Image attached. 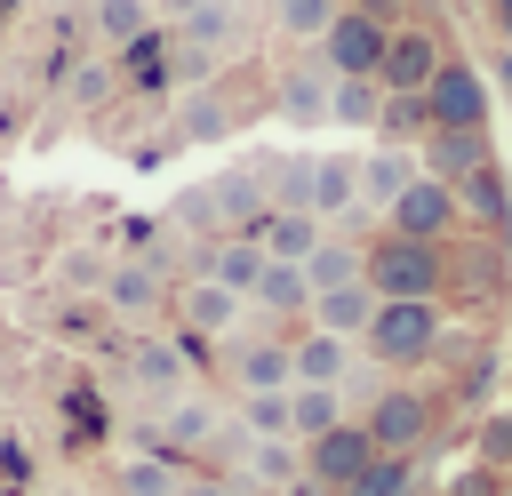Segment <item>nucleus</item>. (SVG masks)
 Segmentation results:
<instances>
[{"instance_id": "4468645a", "label": "nucleus", "mask_w": 512, "mask_h": 496, "mask_svg": "<svg viewBox=\"0 0 512 496\" xmlns=\"http://www.w3.org/2000/svg\"><path fill=\"white\" fill-rule=\"evenodd\" d=\"M248 304H256V312H272V320H280V336H296V320L312 312V280H304V264L264 256V272H256V288H248Z\"/></svg>"}, {"instance_id": "f03ea898", "label": "nucleus", "mask_w": 512, "mask_h": 496, "mask_svg": "<svg viewBox=\"0 0 512 496\" xmlns=\"http://www.w3.org/2000/svg\"><path fill=\"white\" fill-rule=\"evenodd\" d=\"M360 280L376 296H448V240L376 232V240H360Z\"/></svg>"}, {"instance_id": "f3484780", "label": "nucleus", "mask_w": 512, "mask_h": 496, "mask_svg": "<svg viewBox=\"0 0 512 496\" xmlns=\"http://www.w3.org/2000/svg\"><path fill=\"white\" fill-rule=\"evenodd\" d=\"M456 208H464L488 240H504V232H512V184H504V168H496V160H480V168L456 184Z\"/></svg>"}, {"instance_id": "a18cd8bd", "label": "nucleus", "mask_w": 512, "mask_h": 496, "mask_svg": "<svg viewBox=\"0 0 512 496\" xmlns=\"http://www.w3.org/2000/svg\"><path fill=\"white\" fill-rule=\"evenodd\" d=\"M488 72H496V88H504V96H512V48H504V56H496V64H488Z\"/></svg>"}, {"instance_id": "20e7f679", "label": "nucleus", "mask_w": 512, "mask_h": 496, "mask_svg": "<svg viewBox=\"0 0 512 496\" xmlns=\"http://www.w3.org/2000/svg\"><path fill=\"white\" fill-rule=\"evenodd\" d=\"M488 72L472 56H440V72L424 80V120L432 128H488Z\"/></svg>"}, {"instance_id": "473e14b6", "label": "nucleus", "mask_w": 512, "mask_h": 496, "mask_svg": "<svg viewBox=\"0 0 512 496\" xmlns=\"http://www.w3.org/2000/svg\"><path fill=\"white\" fill-rule=\"evenodd\" d=\"M376 144H424L432 136V120H424V96H384V112H376V128H368Z\"/></svg>"}, {"instance_id": "37998d69", "label": "nucleus", "mask_w": 512, "mask_h": 496, "mask_svg": "<svg viewBox=\"0 0 512 496\" xmlns=\"http://www.w3.org/2000/svg\"><path fill=\"white\" fill-rule=\"evenodd\" d=\"M480 16H488V32H496V40H512V0H480Z\"/></svg>"}, {"instance_id": "dca6fc26", "label": "nucleus", "mask_w": 512, "mask_h": 496, "mask_svg": "<svg viewBox=\"0 0 512 496\" xmlns=\"http://www.w3.org/2000/svg\"><path fill=\"white\" fill-rule=\"evenodd\" d=\"M416 176H424V168H416V144H376V152H360V208H392Z\"/></svg>"}, {"instance_id": "7ed1b4c3", "label": "nucleus", "mask_w": 512, "mask_h": 496, "mask_svg": "<svg viewBox=\"0 0 512 496\" xmlns=\"http://www.w3.org/2000/svg\"><path fill=\"white\" fill-rule=\"evenodd\" d=\"M360 424H368L376 456H416V448L432 440L440 408H432V392H416V384H384V392L360 408Z\"/></svg>"}, {"instance_id": "6ab92c4d", "label": "nucleus", "mask_w": 512, "mask_h": 496, "mask_svg": "<svg viewBox=\"0 0 512 496\" xmlns=\"http://www.w3.org/2000/svg\"><path fill=\"white\" fill-rule=\"evenodd\" d=\"M368 312H376V288H368V280H344V288H320V296H312V312H304V328H328V336H344V344H360V328H368Z\"/></svg>"}, {"instance_id": "4be33fe9", "label": "nucleus", "mask_w": 512, "mask_h": 496, "mask_svg": "<svg viewBox=\"0 0 512 496\" xmlns=\"http://www.w3.org/2000/svg\"><path fill=\"white\" fill-rule=\"evenodd\" d=\"M200 264H208L200 280H216V288H232V296L248 304V288H256V272H264V248H256L248 232H224V240H208Z\"/></svg>"}, {"instance_id": "58836bf2", "label": "nucleus", "mask_w": 512, "mask_h": 496, "mask_svg": "<svg viewBox=\"0 0 512 496\" xmlns=\"http://www.w3.org/2000/svg\"><path fill=\"white\" fill-rule=\"evenodd\" d=\"M504 480H512V472H488V464H464V472L448 480V496H504Z\"/></svg>"}, {"instance_id": "bb28decb", "label": "nucleus", "mask_w": 512, "mask_h": 496, "mask_svg": "<svg viewBox=\"0 0 512 496\" xmlns=\"http://www.w3.org/2000/svg\"><path fill=\"white\" fill-rule=\"evenodd\" d=\"M304 280H312V296L360 280V232H336V224H328V232L312 240V256H304Z\"/></svg>"}, {"instance_id": "c85d7f7f", "label": "nucleus", "mask_w": 512, "mask_h": 496, "mask_svg": "<svg viewBox=\"0 0 512 496\" xmlns=\"http://www.w3.org/2000/svg\"><path fill=\"white\" fill-rule=\"evenodd\" d=\"M152 24V0H88V40L96 48H128Z\"/></svg>"}, {"instance_id": "412c9836", "label": "nucleus", "mask_w": 512, "mask_h": 496, "mask_svg": "<svg viewBox=\"0 0 512 496\" xmlns=\"http://www.w3.org/2000/svg\"><path fill=\"white\" fill-rule=\"evenodd\" d=\"M320 232H328V224H320L312 208H264V224H256V248H264V256H280V264H304Z\"/></svg>"}, {"instance_id": "0eeeda50", "label": "nucleus", "mask_w": 512, "mask_h": 496, "mask_svg": "<svg viewBox=\"0 0 512 496\" xmlns=\"http://www.w3.org/2000/svg\"><path fill=\"white\" fill-rule=\"evenodd\" d=\"M456 224H464V208H456V184H440V176H416L384 208V232H408V240H456Z\"/></svg>"}, {"instance_id": "423d86ee", "label": "nucleus", "mask_w": 512, "mask_h": 496, "mask_svg": "<svg viewBox=\"0 0 512 496\" xmlns=\"http://www.w3.org/2000/svg\"><path fill=\"white\" fill-rule=\"evenodd\" d=\"M440 32L424 24V16H408V24H392L384 32V64H376V88L384 96H424V80L440 72Z\"/></svg>"}, {"instance_id": "ea45409f", "label": "nucleus", "mask_w": 512, "mask_h": 496, "mask_svg": "<svg viewBox=\"0 0 512 496\" xmlns=\"http://www.w3.org/2000/svg\"><path fill=\"white\" fill-rule=\"evenodd\" d=\"M72 96H80V104H104V96H112V64H80Z\"/></svg>"}, {"instance_id": "9b49d317", "label": "nucleus", "mask_w": 512, "mask_h": 496, "mask_svg": "<svg viewBox=\"0 0 512 496\" xmlns=\"http://www.w3.org/2000/svg\"><path fill=\"white\" fill-rule=\"evenodd\" d=\"M328 88H336V72L312 56V64H288V72H280L272 104H280V120H288V128H328Z\"/></svg>"}, {"instance_id": "a19ab883", "label": "nucleus", "mask_w": 512, "mask_h": 496, "mask_svg": "<svg viewBox=\"0 0 512 496\" xmlns=\"http://www.w3.org/2000/svg\"><path fill=\"white\" fill-rule=\"evenodd\" d=\"M352 8H360V16H376V24H384V32H392V24H408V16H416V0H352Z\"/></svg>"}, {"instance_id": "c756f323", "label": "nucleus", "mask_w": 512, "mask_h": 496, "mask_svg": "<svg viewBox=\"0 0 512 496\" xmlns=\"http://www.w3.org/2000/svg\"><path fill=\"white\" fill-rule=\"evenodd\" d=\"M376 112H384V88H376V80H336V88H328V120H336V128L368 136Z\"/></svg>"}, {"instance_id": "a878e982", "label": "nucleus", "mask_w": 512, "mask_h": 496, "mask_svg": "<svg viewBox=\"0 0 512 496\" xmlns=\"http://www.w3.org/2000/svg\"><path fill=\"white\" fill-rule=\"evenodd\" d=\"M232 128H240V112L224 104V88H200V96L176 104V128H168V136H176V144H216V136H232Z\"/></svg>"}, {"instance_id": "c9c22d12", "label": "nucleus", "mask_w": 512, "mask_h": 496, "mask_svg": "<svg viewBox=\"0 0 512 496\" xmlns=\"http://www.w3.org/2000/svg\"><path fill=\"white\" fill-rule=\"evenodd\" d=\"M344 496H416V456H376Z\"/></svg>"}, {"instance_id": "1a4fd4ad", "label": "nucleus", "mask_w": 512, "mask_h": 496, "mask_svg": "<svg viewBox=\"0 0 512 496\" xmlns=\"http://www.w3.org/2000/svg\"><path fill=\"white\" fill-rule=\"evenodd\" d=\"M200 208H208L224 232H248V240H256V224H264V208H272V192H264V168H256V160L224 168L216 184H200Z\"/></svg>"}, {"instance_id": "39448f33", "label": "nucleus", "mask_w": 512, "mask_h": 496, "mask_svg": "<svg viewBox=\"0 0 512 496\" xmlns=\"http://www.w3.org/2000/svg\"><path fill=\"white\" fill-rule=\"evenodd\" d=\"M312 56L336 72V80H376V64H384V24L376 16H360L352 0L328 16V32L312 40Z\"/></svg>"}, {"instance_id": "f257e3e1", "label": "nucleus", "mask_w": 512, "mask_h": 496, "mask_svg": "<svg viewBox=\"0 0 512 496\" xmlns=\"http://www.w3.org/2000/svg\"><path fill=\"white\" fill-rule=\"evenodd\" d=\"M440 344H448L440 296H376V312H368V328H360V352H368L384 376L440 360Z\"/></svg>"}, {"instance_id": "c03bdc74", "label": "nucleus", "mask_w": 512, "mask_h": 496, "mask_svg": "<svg viewBox=\"0 0 512 496\" xmlns=\"http://www.w3.org/2000/svg\"><path fill=\"white\" fill-rule=\"evenodd\" d=\"M192 8H200V0H152V24H184Z\"/></svg>"}, {"instance_id": "cd10ccee", "label": "nucleus", "mask_w": 512, "mask_h": 496, "mask_svg": "<svg viewBox=\"0 0 512 496\" xmlns=\"http://www.w3.org/2000/svg\"><path fill=\"white\" fill-rule=\"evenodd\" d=\"M328 424H344V392L336 384H288V432L296 440H320Z\"/></svg>"}, {"instance_id": "9d476101", "label": "nucleus", "mask_w": 512, "mask_h": 496, "mask_svg": "<svg viewBox=\"0 0 512 496\" xmlns=\"http://www.w3.org/2000/svg\"><path fill=\"white\" fill-rule=\"evenodd\" d=\"M224 368L240 392H288L296 368H288V336H224Z\"/></svg>"}, {"instance_id": "2f4dec72", "label": "nucleus", "mask_w": 512, "mask_h": 496, "mask_svg": "<svg viewBox=\"0 0 512 496\" xmlns=\"http://www.w3.org/2000/svg\"><path fill=\"white\" fill-rule=\"evenodd\" d=\"M256 168H264V192H272V208H312V152L256 160Z\"/></svg>"}, {"instance_id": "6e6552de", "label": "nucleus", "mask_w": 512, "mask_h": 496, "mask_svg": "<svg viewBox=\"0 0 512 496\" xmlns=\"http://www.w3.org/2000/svg\"><path fill=\"white\" fill-rule=\"evenodd\" d=\"M368 464H376V440H368V424H360V416H344V424H328L320 440H304V472H312V480H328L336 496H344Z\"/></svg>"}, {"instance_id": "79ce46f5", "label": "nucleus", "mask_w": 512, "mask_h": 496, "mask_svg": "<svg viewBox=\"0 0 512 496\" xmlns=\"http://www.w3.org/2000/svg\"><path fill=\"white\" fill-rule=\"evenodd\" d=\"M176 496H240L224 472H208V480H176Z\"/></svg>"}, {"instance_id": "72a5a7b5", "label": "nucleus", "mask_w": 512, "mask_h": 496, "mask_svg": "<svg viewBox=\"0 0 512 496\" xmlns=\"http://www.w3.org/2000/svg\"><path fill=\"white\" fill-rule=\"evenodd\" d=\"M240 432L248 440H296L288 432V392H240Z\"/></svg>"}, {"instance_id": "7c9ffc66", "label": "nucleus", "mask_w": 512, "mask_h": 496, "mask_svg": "<svg viewBox=\"0 0 512 496\" xmlns=\"http://www.w3.org/2000/svg\"><path fill=\"white\" fill-rule=\"evenodd\" d=\"M104 304L128 312V320H144V312L160 304V272H152V264H120V272H104Z\"/></svg>"}, {"instance_id": "f704fd0d", "label": "nucleus", "mask_w": 512, "mask_h": 496, "mask_svg": "<svg viewBox=\"0 0 512 496\" xmlns=\"http://www.w3.org/2000/svg\"><path fill=\"white\" fill-rule=\"evenodd\" d=\"M336 8H344V0H272V32H288V40H304V48H312V40L328 32V16H336Z\"/></svg>"}, {"instance_id": "e433bc0d", "label": "nucleus", "mask_w": 512, "mask_h": 496, "mask_svg": "<svg viewBox=\"0 0 512 496\" xmlns=\"http://www.w3.org/2000/svg\"><path fill=\"white\" fill-rule=\"evenodd\" d=\"M112 496H176V456H136Z\"/></svg>"}, {"instance_id": "5701e85b", "label": "nucleus", "mask_w": 512, "mask_h": 496, "mask_svg": "<svg viewBox=\"0 0 512 496\" xmlns=\"http://www.w3.org/2000/svg\"><path fill=\"white\" fill-rule=\"evenodd\" d=\"M176 304H184V336H232L240 312H248V304H240L232 288H216V280H192Z\"/></svg>"}, {"instance_id": "de8ad7c7", "label": "nucleus", "mask_w": 512, "mask_h": 496, "mask_svg": "<svg viewBox=\"0 0 512 496\" xmlns=\"http://www.w3.org/2000/svg\"><path fill=\"white\" fill-rule=\"evenodd\" d=\"M440 496H448V488H440Z\"/></svg>"}, {"instance_id": "ddd939ff", "label": "nucleus", "mask_w": 512, "mask_h": 496, "mask_svg": "<svg viewBox=\"0 0 512 496\" xmlns=\"http://www.w3.org/2000/svg\"><path fill=\"white\" fill-rule=\"evenodd\" d=\"M312 216L320 224L360 216V152H312Z\"/></svg>"}, {"instance_id": "f8f14e48", "label": "nucleus", "mask_w": 512, "mask_h": 496, "mask_svg": "<svg viewBox=\"0 0 512 496\" xmlns=\"http://www.w3.org/2000/svg\"><path fill=\"white\" fill-rule=\"evenodd\" d=\"M480 160H496V152H488V128H432V136L416 144V168L440 176V184H464Z\"/></svg>"}, {"instance_id": "4c0bfd02", "label": "nucleus", "mask_w": 512, "mask_h": 496, "mask_svg": "<svg viewBox=\"0 0 512 496\" xmlns=\"http://www.w3.org/2000/svg\"><path fill=\"white\" fill-rule=\"evenodd\" d=\"M472 464H488V472H512V408L480 416V432H472Z\"/></svg>"}, {"instance_id": "393cba45", "label": "nucleus", "mask_w": 512, "mask_h": 496, "mask_svg": "<svg viewBox=\"0 0 512 496\" xmlns=\"http://www.w3.org/2000/svg\"><path fill=\"white\" fill-rule=\"evenodd\" d=\"M184 48H208V56H232L240 48V0H200L184 24H168Z\"/></svg>"}, {"instance_id": "a211bd4d", "label": "nucleus", "mask_w": 512, "mask_h": 496, "mask_svg": "<svg viewBox=\"0 0 512 496\" xmlns=\"http://www.w3.org/2000/svg\"><path fill=\"white\" fill-rule=\"evenodd\" d=\"M112 56H120L128 88H144V96H160V88L176 80V72H168V64H176V32H168V24H144V32H136L128 48H112Z\"/></svg>"}, {"instance_id": "2eb2a0df", "label": "nucleus", "mask_w": 512, "mask_h": 496, "mask_svg": "<svg viewBox=\"0 0 512 496\" xmlns=\"http://www.w3.org/2000/svg\"><path fill=\"white\" fill-rule=\"evenodd\" d=\"M128 376H136V392H152L160 408H168V400H184V384H192V368H184V344H176V336H144V344L128 352Z\"/></svg>"}, {"instance_id": "49530a36", "label": "nucleus", "mask_w": 512, "mask_h": 496, "mask_svg": "<svg viewBox=\"0 0 512 496\" xmlns=\"http://www.w3.org/2000/svg\"><path fill=\"white\" fill-rule=\"evenodd\" d=\"M504 496H512V480H504Z\"/></svg>"}, {"instance_id": "aec40b11", "label": "nucleus", "mask_w": 512, "mask_h": 496, "mask_svg": "<svg viewBox=\"0 0 512 496\" xmlns=\"http://www.w3.org/2000/svg\"><path fill=\"white\" fill-rule=\"evenodd\" d=\"M288 368H296V384H344L352 344L328 336V328H296V336H288Z\"/></svg>"}, {"instance_id": "b1692460", "label": "nucleus", "mask_w": 512, "mask_h": 496, "mask_svg": "<svg viewBox=\"0 0 512 496\" xmlns=\"http://www.w3.org/2000/svg\"><path fill=\"white\" fill-rule=\"evenodd\" d=\"M232 480H248V488H288V480H304V440H248V456H240V472Z\"/></svg>"}]
</instances>
